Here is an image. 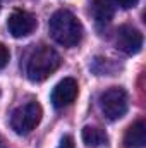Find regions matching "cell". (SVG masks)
Instances as JSON below:
<instances>
[{
    "label": "cell",
    "instance_id": "cell-1",
    "mask_svg": "<svg viewBox=\"0 0 146 148\" xmlns=\"http://www.w3.org/2000/svg\"><path fill=\"white\" fill-rule=\"evenodd\" d=\"M48 29L52 38L59 45L67 48L76 47L83 40V33H84L81 21L67 9H60L53 12V16L48 21Z\"/></svg>",
    "mask_w": 146,
    "mask_h": 148
},
{
    "label": "cell",
    "instance_id": "cell-2",
    "mask_svg": "<svg viewBox=\"0 0 146 148\" xmlns=\"http://www.w3.org/2000/svg\"><path fill=\"white\" fill-rule=\"evenodd\" d=\"M60 62H62V59L55 48H52L48 45H41L31 53V57L28 60L26 76L31 83H41L60 67Z\"/></svg>",
    "mask_w": 146,
    "mask_h": 148
},
{
    "label": "cell",
    "instance_id": "cell-3",
    "mask_svg": "<svg viewBox=\"0 0 146 148\" xmlns=\"http://www.w3.org/2000/svg\"><path fill=\"white\" fill-rule=\"evenodd\" d=\"M43 109L38 102H28L26 105L17 107L10 115V126L17 134H29L41 122Z\"/></svg>",
    "mask_w": 146,
    "mask_h": 148
},
{
    "label": "cell",
    "instance_id": "cell-4",
    "mask_svg": "<svg viewBox=\"0 0 146 148\" xmlns=\"http://www.w3.org/2000/svg\"><path fill=\"white\" fill-rule=\"evenodd\" d=\"M100 107H102V112L110 121H117V119L124 117L129 109L127 91L120 86H112L108 90H105L100 95Z\"/></svg>",
    "mask_w": 146,
    "mask_h": 148
},
{
    "label": "cell",
    "instance_id": "cell-5",
    "mask_svg": "<svg viewBox=\"0 0 146 148\" xmlns=\"http://www.w3.org/2000/svg\"><path fill=\"white\" fill-rule=\"evenodd\" d=\"M115 45L120 52L136 55L143 48V33L131 24H122L115 33Z\"/></svg>",
    "mask_w": 146,
    "mask_h": 148
},
{
    "label": "cell",
    "instance_id": "cell-6",
    "mask_svg": "<svg viewBox=\"0 0 146 148\" xmlns=\"http://www.w3.org/2000/svg\"><path fill=\"white\" fill-rule=\"evenodd\" d=\"M79 86L74 77H64L52 91V103L55 109H65L72 105L77 98Z\"/></svg>",
    "mask_w": 146,
    "mask_h": 148
},
{
    "label": "cell",
    "instance_id": "cell-7",
    "mask_svg": "<svg viewBox=\"0 0 146 148\" xmlns=\"http://www.w3.org/2000/svg\"><path fill=\"white\" fill-rule=\"evenodd\" d=\"M7 26L14 38H24L36 29V17L26 10H14L7 21Z\"/></svg>",
    "mask_w": 146,
    "mask_h": 148
},
{
    "label": "cell",
    "instance_id": "cell-8",
    "mask_svg": "<svg viewBox=\"0 0 146 148\" xmlns=\"http://www.w3.org/2000/svg\"><path fill=\"white\" fill-rule=\"evenodd\" d=\"M124 145L129 148H143L146 145V124L145 121L132 122L126 134H124Z\"/></svg>",
    "mask_w": 146,
    "mask_h": 148
},
{
    "label": "cell",
    "instance_id": "cell-9",
    "mask_svg": "<svg viewBox=\"0 0 146 148\" xmlns=\"http://www.w3.org/2000/svg\"><path fill=\"white\" fill-rule=\"evenodd\" d=\"M113 5L110 0H91V14L96 23H110L113 19Z\"/></svg>",
    "mask_w": 146,
    "mask_h": 148
},
{
    "label": "cell",
    "instance_id": "cell-10",
    "mask_svg": "<svg viewBox=\"0 0 146 148\" xmlns=\"http://www.w3.org/2000/svg\"><path fill=\"white\" fill-rule=\"evenodd\" d=\"M81 136H83L84 145H88V147H100V145H105L108 141L107 133L102 127H96V126H86V127H83Z\"/></svg>",
    "mask_w": 146,
    "mask_h": 148
},
{
    "label": "cell",
    "instance_id": "cell-11",
    "mask_svg": "<svg viewBox=\"0 0 146 148\" xmlns=\"http://www.w3.org/2000/svg\"><path fill=\"white\" fill-rule=\"evenodd\" d=\"M9 59H10V53H9V48L0 43V69H3L7 64H9Z\"/></svg>",
    "mask_w": 146,
    "mask_h": 148
},
{
    "label": "cell",
    "instance_id": "cell-12",
    "mask_svg": "<svg viewBox=\"0 0 146 148\" xmlns=\"http://www.w3.org/2000/svg\"><path fill=\"white\" fill-rule=\"evenodd\" d=\"M57 148H74V138L69 136V134L64 136V138L60 140V145H59Z\"/></svg>",
    "mask_w": 146,
    "mask_h": 148
},
{
    "label": "cell",
    "instance_id": "cell-13",
    "mask_svg": "<svg viewBox=\"0 0 146 148\" xmlns=\"http://www.w3.org/2000/svg\"><path fill=\"white\" fill-rule=\"evenodd\" d=\"M122 9H132V7H136L138 5V2L139 0H115Z\"/></svg>",
    "mask_w": 146,
    "mask_h": 148
}]
</instances>
